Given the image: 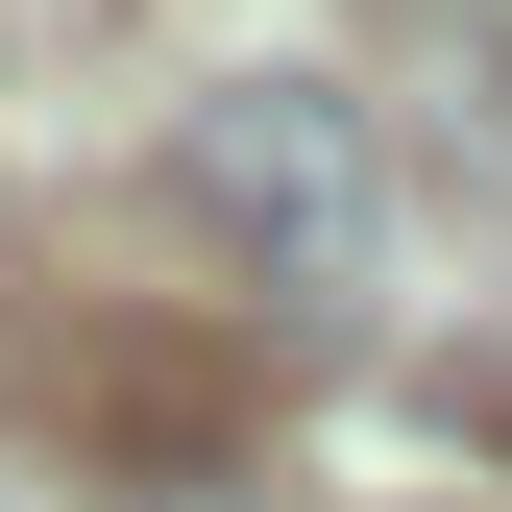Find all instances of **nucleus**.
<instances>
[{"instance_id":"1","label":"nucleus","mask_w":512,"mask_h":512,"mask_svg":"<svg viewBox=\"0 0 512 512\" xmlns=\"http://www.w3.org/2000/svg\"><path fill=\"white\" fill-rule=\"evenodd\" d=\"M171 196L244 293H366V244H391V171H366V98L342 74H220L171 122Z\"/></svg>"},{"instance_id":"2","label":"nucleus","mask_w":512,"mask_h":512,"mask_svg":"<svg viewBox=\"0 0 512 512\" xmlns=\"http://www.w3.org/2000/svg\"><path fill=\"white\" fill-rule=\"evenodd\" d=\"M464 25H488V74H512V0H464Z\"/></svg>"}]
</instances>
